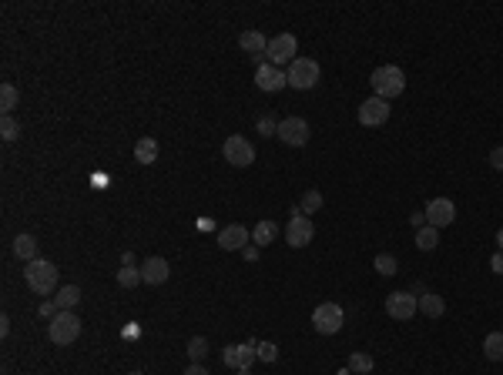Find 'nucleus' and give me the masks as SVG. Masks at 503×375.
Here are the masks:
<instances>
[{"instance_id":"nucleus-8","label":"nucleus","mask_w":503,"mask_h":375,"mask_svg":"<svg viewBox=\"0 0 503 375\" xmlns=\"http://www.w3.org/2000/svg\"><path fill=\"white\" fill-rule=\"evenodd\" d=\"M312 235H315V225H312L309 215H302L299 208L292 211L289 225H286V242L292 244V248H306V244L312 242Z\"/></svg>"},{"instance_id":"nucleus-11","label":"nucleus","mask_w":503,"mask_h":375,"mask_svg":"<svg viewBox=\"0 0 503 375\" xmlns=\"http://www.w3.org/2000/svg\"><path fill=\"white\" fill-rule=\"evenodd\" d=\"M389 121V101L383 97H366L359 104V124L363 128H383Z\"/></svg>"},{"instance_id":"nucleus-33","label":"nucleus","mask_w":503,"mask_h":375,"mask_svg":"<svg viewBox=\"0 0 503 375\" xmlns=\"http://www.w3.org/2000/svg\"><path fill=\"white\" fill-rule=\"evenodd\" d=\"M255 128H258V134H262V138H279V121H275L272 114L258 117V124H255Z\"/></svg>"},{"instance_id":"nucleus-13","label":"nucleus","mask_w":503,"mask_h":375,"mask_svg":"<svg viewBox=\"0 0 503 375\" xmlns=\"http://www.w3.org/2000/svg\"><path fill=\"white\" fill-rule=\"evenodd\" d=\"M255 342H242V345H225V352H222V362L235 369V372H242V369H252V362H255Z\"/></svg>"},{"instance_id":"nucleus-38","label":"nucleus","mask_w":503,"mask_h":375,"mask_svg":"<svg viewBox=\"0 0 503 375\" xmlns=\"http://www.w3.org/2000/svg\"><path fill=\"white\" fill-rule=\"evenodd\" d=\"M490 268H493L497 275H503V251H497V255L490 258Z\"/></svg>"},{"instance_id":"nucleus-36","label":"nucleus","mask_w":503,"mask_h":375,"mask_svg":"<svg viewBox=\"0 0 503 375\" xmlns=\"http://www.w3.org/2000/svg\"><path fill=\"white\" fill-rule=\"evenodd\" d=\"M409 222H413V228H426L429 222H426V211H413L409 215Z\"/></svg>"},{"instance_id":"nucleus-24","label":"nucleus","mask_w":503,"mask_h":375,"mask_svg":"<svg viewBox=\"0 0 503 375\" xmlns=\"http://www.w3.org/2000/svg\"><path fill=\"white\" fill-rule=\"evenodd\" d=\"M372 268H376L383 278H393V275L399 272V262H396V255H389V251H379V255L372 258Z\"/></svg>"},{"instance_id":"nucleus-2","label":"nucleus","mask_w":503,"mask_h":375,"mask_svg":"<svg viewBox=\"0 0 503 375\" xmlns=\"http://www.w3.org/2000/svg\"><path fill=\"white\" fill-rule=\"evenodd\" d=\"M369 81H372L376 97H383V101H393V97H399V94L406 91V74H403L396 64H383V67H376Z\"/></svg>"},{"instance_id":"nucleus-31","label":"nucleus","mask_w":503,"mask_h":375,"mask_svg":"<svg viewBox=\"0 0 503 375\" xmlns=\"http://www.w3.org/2000/svg\"><path fill=\"white\" fill-rule=\"evenodd\" d=\"M0 138H3V141H17L20 138V124L10 114H3V121H0Z\"/></svg>"},{"instance_id":"nucleus-6","label":"nucleus","mask_w":503,"mask_h":375,"mask_svg":"<svg viewBox=\"0 0 503 375\" xmlns=\"http://www.w3.org/2000/svg\"><path fill=\"white\" fill-rule=\"evenodd\" d=\"M295 51H299V40L292 38V34H275L269 40V47H265V60H269L272 67H286L295 60Z\"/></svg>"},{"instance_id":"nucleus-4","label":"nucleus","mask_w":503,"mask_h":375,"mask_svg":"<svg viewBox=\"0 0 503 375\" xmlns=\"http://www.w3.org/2000/svg\"><path fill=\"white\" fill-rule=\"evenodd\" d=\"M343 322H346V312H343V305H336V301H322V305H315V312H312V325H315L319 335L343 332Z\"/></svg>"},{"instance_id":"nucleus-40","label":"nucleus","mask_w":503,"mask_h":375,"mask_svg":"<svg viewBox=\"0 0 503 375\" xmlns=\"http://www.w3.org/2000/svg\"><path fill=\"white\" fill-rule=\"evenodd\" d=\"M10 332V319L7 315H0V335H7Z\"/></svg>"},{"instance_id":"nucleus-23","label":"nucleus","mask_w":503,"mask_h":375,"mask_svg":"<svg viewBox=\"0 0 503 375\" xmlns=\"http://www.w3.org/2000/svg\"><path fill=\"white\" fill-rule=\"evenodd\" d=\"M135 161L138 165H155L158 161V141L155 138H141L135 144Z\"/></svg>"},{"instance_id":"nucleus-18","label":"nucleus","mask_w":503,"mask_h":375,"mask_svg":"<svg viewBox=\"0 0 503 375\" xmlns=\"http://www.w3.org/2000/svg\"><path fill=\"white\" fill-rule=\"evenodd\" d=\"M416 299H420V312H423L426 319H443V312H446L443 295H436V292H416Z\"/></svg>"},{"instance_id":"nucleus-10","label":"nucleus","mask_w":503,"mask_h":375,"mask_svg":"<svg viewBox=\"0 0 503 375\" xmlns=\"http://www.w3.org/2000/svg\"><path fill=\"white\" fill-rule=\"evenodd\" d=\"M420 312V299L413 292H393L386 295V315L396 322H409L413 315Z\"/></svg>"},{"instance_id":"nucleus-26","label":"nucleus","mask_w":503,"mask_h":375,"mask_svg":"<svg viewBox=\"0 0 503 375\" xmlns=\"http://www.w3.org/2000/svg\"><path fill=\"white\" fill-rule=\"evenodd\" d=\"M322 205H326L322 191H319V188H309V191L302 194V201H299V211H302V215H315Z\"/></svg>"},{"instance_id":"nucleus-16","label":"nucleus","mask_w":503,"mask_h":375,"mask_svg":"<svg viewBox=\"0 0 503 375\" xmlns=\"http://www.w3.org/2000/svg\"><path fill=\"white\" fill-rule=\"evenodd\" d=\"M168 275H172V268H168L165 258H158V255H151L148 262L141 265V281H145V285H165Z\"/></svg>"},{"instance_id":"nucleus-3","label":"nucleus","mask_w":503,"mask_h":375,"mask_svg":"<svg viewBox=\"0 0 503 375\" xmlns=\"http://www.w3.org/2000/svg\"><path fill=\"white\" fill-rule=\"evenodd\" d=\"M286 74H289V88H295V91H312V88L319 84L322 71H319V64H315L312 57H295Z\"/></svg>"},{"instance_id":"nucleus-9","label":"nucleus","mask_w":503,"mask_h":375,"mask_svg":"<svg viewBox=\"0 0 503 375\" xmlns=\"http://www.w3.org/2000/svg\"><path fill=\"white\" fill-rule=\"evenodd\" d=\"M309 121L306 117H286L279 121V141L289 148H306L309 144Z\"/></svg>"},{"instance_id":"nucleus-12","label":"nucleus","mask_w":503,"mask_h":375,"mask_svg":"<svg viewBox=\"0 0 503 375\" xmlns=\"http://www.w3.org/2000/svg\"><path fill=\"white\" fill-rule=\"evenodd\" d=\"M255 84H258V91L275 94V91H282V88H289V74L282 67H272L269 60H265L262 67H255Z\"/></svg>"},{"instance_id":"nucleus-20","label":"nucleus","mask_w":503,"mask_h":375,"mask_svg":"<svg viewBox=\"0 0 503 375\" xmlns=\"http://www.w3.org/2000/svg\"><path fill=\"white\" fill-rule=\"evenodd\" d=\"M38 251H40V244H38V238H34V235L20 231L17 238H14V255H17V258H24V262H34V258H40Z\"/></svg>"},{"instance_id":"nucleus-22","label":"nucleus","mask_w":503,"mask_h":375,"mask_svg":"<svg viewBox=\"0 0 503 375\" xmlns=\"http://www.w3.org/2000/svg\"><path fill=\"white\" fill-rule=\"evenodd\" d=\"M275 238H279V225H275V222H269V218H265V222H258V225L252 228V244H258V248L272 244Z\"/></svg>"},{"instance_id":"nucleus-34","label":"nucleus","mask_w":503,"mask_h":375,"mask_svg":"<svg viewBox=\"0 0 503 375\" xmlns=\"http://www.w3.org/2000/svg\"><path fill=\"white\" fill-rule=\"evenodd\" d=\"M490 168H493V171H503V144H497V148L490 151Z\"/></svg>"},{"instance_id":"nucleus-19","label":"nucleus","mask_w":503,"mask_h":375,"mask_svg":"<svg viewBox=\"0 0 503 375\" xmlns=\"http://www.w3.org/2000/svg\"><path fill=\"white\" fill-rule=\"evenodd\" d=\"M238 47H242L249 57H262L265 54V47H269V40H265L262 31H245V34L238 38Z\"/></svg>"},{"instance_id":"nucleus-30","label":"nucleus","mask_w":503,"mask_h":375,"mask_svg":"<svg viewBox=\"0 0 503 375\" xmlns=\"http://www.w3.org/2000/svg\"><path fill=\"white\" fill-rule=\"evenodd\" d=\"M185 352H188V358H192V362H201V358L208 356V338L195 335L192 342H188V349H185Z\"/></svg>"},{"instance_id":"nucleus-28","label":"nucleus","mask_w":503,"mask_h":375,"mask_svg":"<svg viewBox=\"0 0 503 375\" xmlns=\"http://www.w3.org/2000/svg\"><path fill=\"white\" fill-rule=\"evenodd\" d=\"M372 369H376L372 356H366V352H352V356H349V372L352 375H369Z\"/></svg>"},{"instance_id":"nucleus-42","label":"nucleus","mask_w":503,"mask_h":375,"mask_svg":"<svg viewBox=\"0 0 503 375\" xmlns=\"http://www.w3.org/2000/svg\"><path fill=\"white\" fill-rule=\"evenodd\" d=\"M235 375H252V369H242V372H235Z\"/></svg>"},{"instance_id":"nucleus-37","label":"nucleus","mask_w":503,"mask_h":375,"mask_svg":"<svg viewBox=\"0 0 503 375\" xmlns=\"http://www.w3.org/2000/svg\"><path fill=\"white\" fill-rule=\"evenodd\" d=\"M181 375H208V369H205L201 362H192V365H188V369H185Z\"/></svg>"},{"instance_id":"nucleus-21","label":"nucleus","mask_w":503,"mask_h":375,"mask_svg":"<svg viewBox=\"0 0 503 375\" xmlns=\"http://www.w3.org/2000/svg\"><path fill=\"white\" fill-rule=\"evenodd\" d=\"M81 301V288L78 285H64V288H58L54 292V305H58L60 312H74Z\"/></svg>"},{"instance_id":"nucleus-35","label":"nucleus","mask_w":503,"mask_h":375,"mask_svg":"<svg viewBox=\"0 0 503 375\" xmlns=\"http://www.w3.org/2000/svg\"><path fill=\"white\" fill-rule=\"evenodd\" d=\"M58 312H60V308H58V305H54V299H47V301H44V305H40V315H44V319H47V322L54 319Z\"/></svg>"},{"instance_id":"nucleus-29","label":"nucleus","mask_w":503,"mask_h":375,"mask_svg":"<svg viewBox=\"0 0 503 375\" xmlns=\"http://www.w3.org/2000/svg\"><path fill=\"white\" fill-rule=\"evenodd\" d=\"M17 101H20V94H17V88H14V84H3V88H0V108H3V114L14 111V108H17Z\"/></svg>"},{"instance_id":"nucleus-17","label":"nucleus","mask_w":503,"mask_h":375,"mask_svg":"<svg viewBox=\"0 0 503 375\" xmlns=\"http://www.w3.org/2000/svg\"><path fill=\"white\" fill-rule=\"evenodd\" d=\"M138 281H141V268L135 265V255L124 251V255H121V268H117V285H121V288H135Z\"/></svg>"},{"instance_id":"nucleus-1","label":"nucleus","mask_w":503,"mask_h":375,"mask_svg":"<svg viewBox=\"0 0 503 375\" xmlns=\"http://www.w3.org/2000/svg\"><path fill=\"white\" fill-rule=\"evenodd\" d=\"M24 281H27V288L34 292V295H54L58 292V265L47 262V258H34V262H27L24 268Z\"/></svg>"},{"instance_id":"nucleus-41","label":"nucleus","mask_w":503,"mask_h":375,"mask_svg":"<svg viewBox=\"0 0 503 375\" xmlns=\"http://www.w3.org/2000/svg\"><path fill=\"white\" fill-rule=\"evenodd\" d=\"M497 244H500V251H503V228L497 231Z\"/></svg>"},{"instance_id":"nucleus-15","label":"nucleus","mask_w":503,"mask_h":375,"mask_svg":"<svg viewBox=\"0 0 503 375\" xmlns=\"http://www.w3.org/2000/svg\"><path fill=\"white\" fill-rule=\"evenodd\" d=\"M249 242H252V231L245 225H229L218 231V248L222 251H245Z\"/></svg>"},{"instance_id":"nucleus-39","label":"nucleus","mask_w":503,"mask_h":375,"mask_svg":"<svg viewBox=\"0 0 503 375\" xmlns=\"http://www.w3.org/2000/svg\"><path fill=\"white\" fill-rule=\"evenodd\" d=\"M242 255H245L249 262H255V258H258V244H245V251H242Z\"/></svg>"},{"instance_id":"nucleus-25","label":"nucleus","mask_w":503,"mask_h":375,"mask_svg":"<svg viewBox=\"0 0 503 375\" xmlns=\"http://www.w3.org/2000/svg\"><path fill=\"white\" fill-rule=\"evenodd\" d=\"M484 356L490 362H503V332H490L484 338Z\"/></svg>"},{"instance_id":"nucleus-5","label":"nucleus","mask_w":503,"mask_h":375,"mask_svg":"<svg viewBox=\"0 0 503 375\" xmlns=\"http://www.w3.org/2000/svg\"><path fill=\"white\" fill-rule=\"evenodd\" d=\"M81 335V319L74 312H58L54 319L47 322V338L54 345H71Z\"/></svg>"},{"instance_id":"nucleus-32","label":"nucleus","mask_w":503,"mask_h":375,"mask_svg":"<svg viewBox=\"0 0 503 375\" xmlns=\"http://www.w3.org/2000/svg\"><path fill=\"white\" fill-rule=\"evenodd\" d=\"M255 356L262 358V362H275V358H279V345L269 342V338H265V342H255Z\"/></svg>"},{"instance_id":"nucleus-14","label":"nucleus","mask_w":503,"mask_h":375,"mask_svg":"<svg viewBox=\"0 0 503 375\" xmlns=\"http://www.w3.org/2000/svg\"><path fill=\"white\" fill-rule=\"evenodd\" d=\"M426 222L436 228V231L453 225V222H456V205H453L450 198H433V201L426 205Z\"/></svg>"},{"instance_id":"nucleus-7","label":"nucleus","mask_w":503,"mask_h":375,"mask_svg":"<svg viewBox=\"0 0 503 375\" xmlns=\"http://www.w3.org/2000/svg\"><path fill=\"white\" fill-rule=\"evenodd\" d=\"M222 154H225V161H229V165H235V168H249L252 161H255V148H252L249 138H242V134L225 138Z\"/></svg>"},{"instance_id":"nucleus-43","label":"nucleus","mask_w":503,"mask_h":375,"mask_svg":"<svg viewBox=\"0 0 503 375\" xmlns=\"http://www.w3.org/2000/svg\"><path fill=\"white\" fill-rule=\"evenodd\" d=\"M128 375H145V372H128Z\"/></svg>"},{"instance_id":"nucleus-27","label":"nucleus","mask_w":503,"mask_h":375,"mask_svg":"<svg viewBox=\"0 0 503 375\" xmlns=\"http://www.w3.org/2000/svg\"><path fill=\"white\" fill-rule=\"evenodd\" d=\"M440 244V231L433 225H426V228H416V248L420 251H433Z\"/></svg>"}]
</instances>
